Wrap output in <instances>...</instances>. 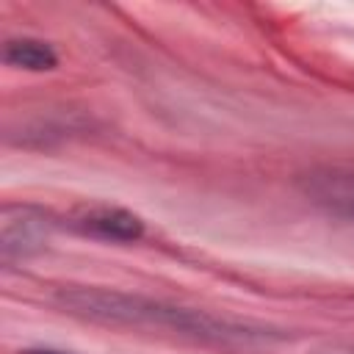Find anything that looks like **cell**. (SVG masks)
<instances>
[{"label": "cell", "instance_id": "obj_3", "mask_svg": "<svg viewBox=\"0 0 354 354\" xmlns=\"http://www.w3.org/2000/svg\"><path fill=\"white\" fill-rule=\"evenodd\" d=\"M304 194L332 216L354 224V169H318L304 177Z\"/></svg>", "mask_w": 354, "mask_h": 354}, {"label": "cell", "instance_id": "obj_7", "mask_svg": "<svg viewBox=\"0 0 354 354\" xmlns=\"http://www.w3.org/2000/svg\"><path fill=\"white\" fill-rule=\"evenodd\" d=\"M19 354H64V351H55V348H28V351H19Z\"/></svg>", "mask_w": 354, "mask_h": 354}, {"label": "cell", "instance_id": "obj_6", "mask_svg": "<svg viewBox=\"0 0 354 354\" xmlns=\"http://www.w3.org/2000/svg\"><path fill=\"white\" fill-rule=\"evenodd\" d=\"M321 354H354V346H332V348H326Z\"/></svg>", "mask_w": 354, "mask_h": 354}, {"label": "cell", "instance_id": "obj_2", "mask_svg": "<svg viewBox=\"0 0 354 354\" xmlns=\"http://www.w3.org/2000/svg\"><path fill=\"white\" fill-rule=\"evenodd\" d=\"M50 238V221L33 207H6L0 221V254L3 263L25 260L36 254Z\"/></svg>", "mask_w": 354, "mask_h": 354}, {"label": "cell", "instance_id": "obj_1", "mask_svg": "<svg viewBox=\"0 0 354 354\" xmlns=\"http://www.w3.org/2000/svg\"><path fill=\"white\" fill-rule=\"evenodd\" d=\"M55 301L66 313L91 318L100 324L169 329L174 335H188V337L216 340V343H249V340H263L271 335L263 326L230 321L207 310L166 304V301H155V299L136 296V293L108 290V288H61L55 290Z\"/></svg>", "mask_w": 354, "mask_h": 354}, {"label": "cell", "instance_id": "obj_4", "mask_svg": "<svg viewBox=\"0 0 354 354\" xmlns=\"http://www.w3.org/2000/svg\"><path fill=\"white\" fill-rule=\"evenodd\" d=\"M83 230L97 235V238H105V241H138L144 235V221L130 213V210H122V207H97V210H88L83 218H80Z\"/></svg>", "mask_w": 354, "mask_h": 354}, {"label": "cell", "instance_id": "obj_5", "mask_svg": "<svg viewBox=\"0 0 354 354\" xmlns=\"http://www.w3.org/2000/svg\"><path fill=\"white\" fill-rule=\"evenodd\" d=\"M3 61L28 72H47L58 64V55L50 44L39 39H8L3 47Z\"/></svg>", "mask_w": 354, "mask_h": 354}]
</instances>
